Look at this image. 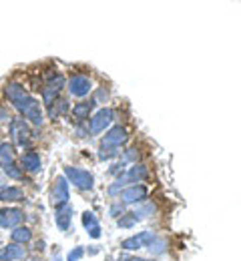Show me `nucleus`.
<instances>
[{
  "label": "nucleus",
  "mask_w": 241,
  "mask_h": 261,
  "mask_svg": "<svg viewBox=\"0 0 241 261\" xmlns=\"http://www.w3.org/2000/svg\"><path fill=\"white\" fill-rule=\"evenodd\" d=\"M12 107L18 111L20 119L24 117V121H26L29 125H35V127H42V125H44V111H42L40 102H38L33 95L26 93L22 98H18Z\"/></svg>",
  "instance_id": "f257e3e1"
},
{
  "label": "nucleus",
  "mask_w": 241,
  "mask_h": 261,
  "mask_svg": "<svg viewBox=\"0 0 241 261\" xmlns=\"http://www.w3.org/2000/svg\"><path fill=\"white\" fill-rule=\"evenodd\" d=\"M8 133H10V139H12V143H10L12 147H29L31 137H33V129L24 119H20V117L12 119L8 123Z\"/></svg>",
  "instance_id": "f03ea898"
},
{
  "label": "nucleus",
  "mask_w": 241,
  "mask_h": 261,
  "mask_svg": "<svg viewBox=\"0 0 241 261\" xmlns=\"http://www.w3.org/2000/svg\"><path fill=\"white\" fill-rule=\"evenodd\" d=\"M65 179L72 183L78 191H91L95 187V177L91 171L81 167H65Z\"/></svg>",
  "instance_id": "7ed1b4c3"
},
{
  "label": "nucleus",
  "mask_w": 241,
  "mask_h": 261,
  "mask_svg": "<svg viewBox=\"0 0 241 261\" xmlns=\"http://www.w3.org/2000/svg\"><path fill=\"white\" fill-rule=\"evenodd\" d=\"M70 199L69 193V181L65 179V175H57L55 181H52V189H50V201L55 207H61V205H67Z\"/></svg>",
  "instance_id": "20e7f679"
},
{
  "label": "nucleus",
  "mask_w": 241,
  "mask_h": 261,
  "mask_svg": "<svg viewBox=\"0 0 241 261\" xmlns=\"http://www.w3.org/2000/svg\"><path fill=\"white\" fill-rule=\"evenodd\" d=\"M67 89L72 97H87L91 91H93V83L87 74H72L69 81H67Z\"/></svg>",
  "instance_id": "39448f33"
},
{
  "label": "nucleus",
  "mask_w": 241,
  "mask_h": 261,
  "mask_svg": "<svg viewBox=\"0 0 241 261\" xmlns=\"http://www.w3.org/2000/svg\"><path fill=\"white\" fill-rule=\"evenodd\" d=\"M155 237L157 235L153 231H141L139 235H131V237L123 239L121 241V249H125V251H137L141 247H149Z\"/></svg>",
  "instance_id": "423d86ee"
},
{
  "label": "nucleus",
  "mask_w": 241,
  "mask_h": 261,
  "mask_svg": "<svg viewBox=\"0 0 241 261\" xmlns=\"http://www.w3.org/2000/svg\"><path fill=\"white\" fill-rule=\"evenodd\" d=\"M147 195H149V189L145 185H131V187H127V189H123L119 193V203H123V205L145 203Z\"/></svg>",
  "instance_id": "0eeeda50"
},
{
  "label": "nucleus",
  "mask_w": 241,
  "mask_h": 261,
  "mask_svg": "<svg viewBox=\"0 0 241 261\" xmlns=\"http://www.w3.org/2000/svg\"><path fill=\"white\" fill-rule=\"evenodd\" d=\"M113 121H115V111H113V109L104 107L101 111H97V113L91 117V133H95V135L103 133L104 129L111 127Z\"/></svg>",
  "instance_id": "6e6552de"
},
{
  "label": "nucleus",
  "mask_w": 241,
  "mask_h": 261,
  "mask_svg": "<svg viewBox=\"0 0 241 261\" xmlns=\"http://www.w3.org/2000/svg\"><path fill=\"white\" fill-rule=\"evenodd\" d=\"M127 141H129V130L125 129V127H121V125H117V127H111V129L106 130V135L103 137L101 145L121 149V147L127 145Z\"/></svg>",
  "instance_id": "1a4fd4ad"
},
{
  "label": "nucleus",
  "mask_w": 241,
  "mask_h": 261,
  "mask_svg": "<svg viewBox=\"0 0 241 261\" xmlns=\"http://www.w3.org/2000/svg\"><path fill=\"white\" fill-rule=\"evenodd\" d=\"M24 221V211L18 207H4L0 209V227L14 229Z\"/></svg>",
  "instance_id": "9d476101"
},
{
  "label": "nucleus",
  "mask_w": 241,
  "mask_h": 261,
  "mask_svg": "<svg viewBox=\"0 0 241 261\" xmlns=\"http://www.w3.org/2000/svg\"><path fill=\"white\" fill-rule=\"evenodd\" d=\"M20 169H22V173L36 175V173L42 169L40 155H38L36 151H26V153H22V157H20Z\"/></svg>",
  "instance_id": "9b49d317"
},
{
  "label": "nucleus",
  "mask_w": 241,
  "mask_h": 261,
  "mask_svg": "<svg viewBox=\"0 0 241 261\" xmlns=\"http://www.w3.org/2000/svg\"><path fill=\"white\" fill-rule=\"evenodd\" d=\"M55 223H57V227L61 229V231H65V233L70 229V223H72V207H70L69 203L57 207V211H55Z\"/></svg>",
  "instance_id": "f8f14e48"
},
{
  "label": "nucleus",
  "mask_w": 241,
  "mask_h": 261,
  "mask_svg": "<svg viewBox=\"0 0 241 261\" xmlns=\"http://www.w3.org/2000/svg\"><path fill=\"white\" fill-rule=\"evenodd\" d=\"M24 257H26V249L22 245L8 243L6 247L0 249V261H16V259H24Z\"/></svg>",
  "instance_id": "ddd939ff"
},
{
  "label": "nucleus",
  "mask_w": 241,
  "mask_h": 261,
  "mask_svg": "<svg viewBox=\"0 0 241 261\" xmlns=\"http://www.w3.org/2000/svg\"><path fill=\"white\" fill-rule=\"evenodd\" d=\"M123 177V181L125 183H141V181H145L147 177H149V171H147V167L143 163H135L125 175H121Z\"/></svg>",
  "instance_id": "4468645a"
},
{
  "label": "nucleus",
  "mask_w": 241,
  "mask_h": 261,
  "mask_svg": "<svg viewBox=\"0 0 241 261\" xmlns=\"http://www.w3.org/2000/svg\"><path fill=\"white\" fill-rule=\"evenodd\" d=\"M0 201H4V203L24 201V191L14 185H4V187H0Z\"/></svg>",
  "instance_id": "2eb2a0df"
},
{
  "label": "nucleus",
  "mask_w": 241,
  "mask_h": 261,
  "mask_svg": "<svg viewBox=\"0 0 241 261\" xmlns=\"http://www.w3.org/2000/svg\"><path fill=\"white\" fill-rule=\"evenodd\" d=\"M95 100L91 98V100H83V102H76L74 107H72V117L74 119H78V121H85V119H89L91 117V113L95 111Z\"/></svg>",
  "instance_id": "dca6fc26"
},
{
  "label": "nucleus",
  "mask_w": 241,
  "mask_h": 261,
  "mask_svg": "<svg viewBox=\"0 0 241 261\" xmlns=\"http://www.w3.org/2000/svg\"><path fill=\"white\" fill-rule=\"evenodd\" d=\"M24 95H26V89H24L20 83H14V81L6 83V87H4V97L8 98L10 105H14L18 98H22Z\"/></svg>",
  "instance_id": "f3484780"
},
{
  "label": "nucleus",
  "mask_w": 241,
  "mask_h": 261,
  "mask_svg": "<svg viewBox=\"0 0 241 261\" xmlns=\"http://www.w3.org/2000/svg\"><path fill=\"white\" fill-rule=\"evenodd\" d=\"M69 100L67 98H57L46 111H48V119H52V121H57L59 117H63V115H67L69 113Z\"/></svg>",
  "instance_id": "a211bd4d"
},
{
  "label": "nucleus",
  "mask_w": 241,
  "mask_h": 261,
  "mask_svg": "<svg viewBox=\"0 0 241 261\" xmlns=\"http://www.w3.org/2000/svg\"><path fill=\"white\" fill-rule=\"evenodd\" d=\"M10 239H12V243H16V245H24V243H29V241L33 239V231H31V227L18 225V227H14L10 231Z\"/></svg>",
  "instance_id": "6ab92c4d"
},
{
  "label": "nucleus",
  "mask_w": 241,
  "mask_h": 261,
  "mask_svg": "<svg viewBox=\"0 0 241 261\" xmlns=\"http://www.w3.org/2000/svg\"><path fill=\"white\" fill-rule=\"evenodd\" d=\"M14 163V147L10 143H2L0 141V167Z\"/></svg>",
  "instance_id": "aec40b11"
},
{
  "label": "nucleus",
  "mask_w": 241,
  "mask_h": 261,
  "mask_svg": "<svg viewBox=\"0 0 241 261\" xmlns=\"http://www.w3.org/2000/svg\"><path fill=\"white\" fill-rule=\"evenodd\" d=\"M139 221H141V219H139L135 213H125V215H121V217L117 219V225L123 229H129V227H133V225H137Z\"/></svg>",
  "instance_id": "412c9836"
},
{
  "label": "nucleus",
  "mask_w": 241,
  "mask_h": 261,
  "mask_svg": "<svg viewBox=\"0 0 241 261\" xmlns=\"http://www.w3.org/2000/svg\"><path fill=\"white\" fill-rule=\"evenodd\" d=\"M147 249H149L153 255H163V253L167 251V241H165V239H161V237H155V239H153V243H151Z\"/></svg>",
  "instance_id": "4be33fe9"
},
{
  "label": "nucleus",
  "mask_w": 241,
  "mask_h": 261,
  "mask_svg": "<svg viewBox=\"0 0 241 261\" xmlns=\"http://www.w3.org/2000/svg\"><path fill=\"white\" fill-rule=\"evenodd\" d=\"M2 171L10 177V179H16V181H20L22 177H24V173H22V169H20V165H16V161L10 165H6V167H2Z\"/></svg>",
  "instance_id": "5701e85b"
},
{
  "label": "nucleus",
  "mask_w": 241,
  "mask_h": 261,
  "mask_svg": "<svg viewBox=\"0 0 241 261\" xmlns=\"http://www.w3.org/2000/svg\"><path fill=\"white\" fill-rule=\"evenodd\" d=\"M119 151H121V149H117V147H106V145H101V147H99V159H101V161L115 159V157L119 155Z\"/></svg>",
  "instance_id": "b1692460"
},
{
  "label": "nucleus",
  "mask_w": 241,
  "mask_h": 261,
  "mask_svg": "<svg viewBox=\"0 0 241 261\" xmlns=\"http://www.w3.org/2000/svg\"><path fill=\"white\" fill-rule=\"evenodd\" d=\"M97 225H99L97 215H95L93 211H85V213H83V227L87 229V231H91V229H95Z\"/></svg>",
  "instance_id": "393cba45"
},
{
  "label": "nucleus",
  "mask_w": 241,
  "mask_h": 261,
  "mask_svg": "<svg viewBox=\"0 0 241 261\" xmlns=\"http://www.w3.org/2000/svg\"><path fill=\"white\" fill-rule=\"evenodd\" d=\"M109 213H111V217H115V219H119L121 215H125V205L123 203H113L111 205V209H109Z\"/></svg>",
  "instance_id": "a878e982"
},
{
  "label": "nucleus",
  "mask_w": 241,
  "mask_h": 261,
  "mask_svg": "<svg viewBox=\"0 0 241 261\" xmlns=\"http://www.w3.org/2000/svg\"><path fill=\"white\" fill-rule=\"evenodd\" d=\"M155 211H157V207H155L153 203H147V205H143V207H139L137 211H133V213H135V215H137L139 219H141V217H145L147 213H155Z\"/></svg>",
  "instance_id": "bb28decb"
},
{
  "label": "nucleus",
  "mask_w": 241,
  "mask_h": 261,
  "mask_svg": "<svg viewBox=\"0 0 241 261\" xmlns=\"http://www.w3.org/2000/svg\"><path fill=\"white\" fill-rule=\"evenodd\" d=\"M123 185H125V181H123V177H119V179L115 181V185H111V187H109V195L117 197L121 191H123Z\"/></svg>",
  "instance_id": "cd10ccee"
},
{
  "label": "nucleus",
  "mask_w": 241,
  "mask_h": 261,
  "mask_svg": "<svg viewBox=\"0 0 241 261\" xmlns=\"http://www.w3.org/2000/svg\"><path fill=\"white\" fill-rule=\"evenodd\" d=\"M127 161H133V163H137L139 161V151L133 147V149H127L125 151V157H123V163H127Z\"/></svg>",
  "instance_id": "c85d7f7f"
},
{
  "label": "nucleus",
  "mask_w": 241,
  "mask_h": 261,
  "mask_svg": "<svg viewBox=\"0 0 241 261\" xmlns=\"http://www.w3.org/2000/svg\"><path fill=\"white\" fill-rule=\"evenodd\" d=\"M10 121H12V117H10L8 109H6L4 105H0V125H2V123H10Z\"/></svg>",
  "instance_id": "c756f323"
},
{
  "label": "nucleus",
  "mask_w": 241,
  "mask_h": 261,
  "mask_svg": "<svg viewBox=\"0 0 241 261\" xmlns=\"http://www.w3.org/2000/svg\"><path fill=\"white\" fill-rule=\"evenodd\" d=\"M83 255H85V249H83V247H74V249H72V251L69 253V257H67V259L78 261L81 257H83Z\"/></svg>",
  "instance_id": "7c9ffc66"
},
{
  "label": "nucleus",
  "mask_w": 241,
  "mask_h": 261,
  "mask_svg": "<svg viewBox=\"0 0 241 261\" xmlns=\"http://www.w3.org/2000/svg\"><path fill=\"white\" fill-rule=\"evenodd\" d=\"M123 171H125V163H123V161H121V163H115L109 169L111 175H123Z\"/></svg>",
  "instance_id": "2f4dec72"
},
{
  "label": "nucleus",
  "mask_w": 241,
  "mask_h": 261,
  "mask_svg": "<svg viewBox=\"0 0 241 261\" xmlns=\"http://www.w3.org/2000/svg\"><path fill=\"white\" fill-rule=\"evenodd\" d=\"M89 235H91L93 239H99V237H101V225H97L95 229H91V231H89Z\"/></svg>",
  "instance_id": "473e14b6"
},
{
  "label": "nucleus",
  "mask_w": 241,
  "mask_h": 261,
  "mask_svg": "<svg viewBox=\"0 0 241 261\" xmlns=\"http://www.w3.org/2000/svg\"><path fill=\"white\" fill-rule=\"evenodd\" d=\"M129 261H149V259H143V257H131Z\"/></svg>",
  "instance_id": "72a5a7b5"
},
{
  "label": "nucleus",
  "mask_w": 241,
  "mask_h": 261,
  "mask_svg": "<svg viewBox=\"0 0 241 261\" xmlns=\"http://www.w3.org/2000/svg\"><path fill=\"white\" fill-rule=\"evenodd\" d=\"M0 187H4V185H2V177H0Z\"/></svg>",
  "instance_id": "f704fd0d"
},
{
  "label": "nucleus",
  "mask_w": 241,
  "mask_h": 261,
  "mask_svg": "<svg viewBox=\"0 0 241 261\" xmlns=\"http://www.w3.org/2000/svg\"><path fill=\"white\" fill-rule=\"evenodd\" d=\"M67 261H72V259H67Z\"/></svg>",
  "instance_id": "c9c22d12"
},
{
  "label": "nucleus",
  "mask_w": 241,
  "mask_h": 261,
  "mask_svg": "<svg viewBox=\"0 0 241 261\" xmlns=\"http://www.w3.org/2000/svg\"><path fill=\"white\" fill-rule=\"evenodd\" d=\"M0 139H2V135H0Z\"/></svg>",
  "instance_id": "e433bc0d"
}]
</instances>
